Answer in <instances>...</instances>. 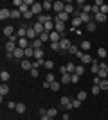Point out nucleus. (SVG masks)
Wrapping results in <instances>:
<instances>
[{"instance_id": "f257e3e1", "label": "nucleus", "mask_w": 108, "mask_h": 120, "mask_svg": "<svg viewBox=\"0 0 108 120\" xmlns=\"http://www.w3.org/2000/svg\"><path fill=\"white\" fill-rule=\"evenodd\" d=\"M31 11H32V15H34V16H40L41 11H43V5H41L40 2H34V5L31 7Z\"/></svg>"}, {"instance_id": "f03ea898", "label": "nucleus", "mask_w": 108, "mask_h": 120, "mask_svg": "<svg viewBox=\"0 0 108 120\" xmlns=\"http://www.w3.org/2000/svg\"><path fill=\"white\" fill-rule=\"evenodd\" d=\"M52 9L56 11L58 15H60V13H63V11H65V2H61V0H56V2H54V7H52Z\"/></svg>"}, {"instance_id": "7ed1b4c3", "label": "nucleus", "mask_w": 108, "mask_h": 120, "mask_svg": "<svg viewBox=\"0 0 108 120\" xmlns=\"http://www.w3.org/2000/svg\"><path fill=\"white\" fill-rule=\"evenodd\" d=\"M27 40H31V41L38 40V32L34 30V27H27Z\"/></svg>"}, {"instance_id": "20e7f679", "label": "nucleus", "mask_w": 108, "mask_h": 120, "mask_svg": "<svg viewBox=\"0 0 108 120\" xmlns=\"http://www.w3.org/2000/svg\"><path fill=\"white\" fill-rule=\"evenodd\" d=\"M13 56H15L16 59H25V49H20V47H18V49L13 52Z\"/></svg>"}, {"instance_id": "39448f33", "label": "nucleus", "mask_w": 108, "mask_h": 120, "mask_svg": "<svg viewBox=\"0 0 108 120\" xmlns=\"http://www.w3.org/2000/svg\"><path fill=\"white\" fill-rule=\"evenodd\" d=\"M61 38H63V36L60 34V32H56V30H52V32H51V43H60Z\"/></svg>"}, {"instance_id": "423d86ee", "label": "nucleus", "mask_w": 108, "mask_h": 120, "mask_svg": "<svg viewBox=\"0 0 108 120\" xmlns=\"http://www.w3.org/2000/svg\"><path fill=\"white\" fill-rule=\"evenodd\" d=\"M79 61H81V65H92V63H94L92 56L88 54V52H87V54H83V57H81Z\"/></svg>"}, {"instance_id": "0eeeda50", "label": "nucleus", "mask_w": 108, "mask_h": 120, "mask_svg": "<svg viewBox=\"0 0 108 120\" xmlns=\"http://www.w3.org/2000/svg\"><path fill=\"white\" fill-rule=\"evenodd\" d=\"M52 18L49 15H40V16H36V22H38V23H41V25H45L47 22H51Z\"/></svg>"}, {"instance_id": "6e6552de", "label": "nucleus", "mask_w": 108, "mask_h": 120, "mask_svg": "<svg viewBox=\"0 0 108 120\" xmlns=\"http://www.w3.org/2000/svg\"><path fill=\"white\" fill-rule=\"evenodd\" d=\"M11 18V11L7 9V7H2V11H0V20H9Z\"/></svg>"}, {"instance_id": "1a4fd4ad", "label": "nucleus", "mask_w": 108, "mask_h": 120, "mask_svg": "<svg viewBox=\"0 0 108 120\" xmlns=\"http://www.w3.org/2000/svg\"><path fill=\"white\" fill-rule=\"evenodd\" d=\"M70 47H72L70 41H68L67 38H61V41H60V49H61V50H68Z\"/></svg>"}, {"instance_id": "9d476101", "label": "nucleus", "mask_w": 108, "mask_h": 120, "mask_svg": "<svg viewBox=\"0 0 108 120\" xmlns=\"http://www.w3.org/2000/svg\"><path fill=\"white\" fill-rule=\"evenodd\" d=\"M76 5H72L70 2H65V13H67V15H74V13H76Z\"/></svg>"}, {"instance_id": "9b49d317", "label": "nucleus", "mask_w": 108, "mask_h": 120, "mask_svg": "<svg viewBox=\"0 0 108 120\" xmlns=\"http://www.w3.org/2000/svg\"><path fill=\"white\" fill-rule=\"evenodd\" d=\"M79 18H81V22L83 23H90V22H92V15H88V13H79Z\"/></svg>"}, {"instance_id": "f8f14e48", "label": "nucleus", "mask_w": 108, "mask_h": 120, "mask_svg": "<svg viewBox=\"0 0 108 120\" xmlns=\"http://www.w3.org/2000/svg\"><path fill=\"white\" fill-rule=\"evenodd\" d=\"M4 49H5V52H9V54H13V52H15V50L18 49V45H16V43H11V41H7Z\"/></svg>"}, {"instance_id": "ddd939ff", "label": "nucleus", "mask_w": 108, "mask_h": 120, "mask_svg": "<svg viewBox=\"0 0 108 120\" xmlns=\"http://www.w3.org/2000/svg\"><path fill=\"white\" fill-rule=\"evenodd\" d=\"M54 30H56V32H60V34L63 36V30H65V23H63V22H54Z\"/></svg>"}, {"instance_id": "4468645a", "label": "nucleus", "mask_w": 108, "mask_h": 120, "mask_svg": "<svg viewBox=\"0 0 108 120\" xmlns=\"http://www.w3.org/2000/svg\"><path fill=\"white\" fill-rule=\"evenodd\" d=\"M99 70H101V68H99V61H97V59H94V63L90 65V72H92L94 75H97Z\"/></svg>"}, {"instance_id": "2eb2a0df", "label": "nucleus", "mask_w": 108, "mask_h": 120, "mask_svg": "<svg viewBox=\"0 0 108 120\" xmlns=\"http://www.w3.org/2000/svg\"><path fill=\"white\" fill-rule=\"evenodd\" d=\"M13 34H15V27H13V25H5V27H4V36L11 38Z\"/></svg>"}, {"instance_id": "dca6fc26", "label": "nucleus", "mask_w": 108, "mask_h": 120, "mask_svg": "<svg viewBox=\"0 0 108 120\" xmlns=\"http://www.w3.org/2000/svg\"><path fill=\"white\" fill-rule=\"evenodd\" d=\"M22 68L31 72V70H32V61H31V59H22Z\"/></svg>"}, {"instance_id": "f3484780", "label": "nucleus", "mask_w": 108, "mask_h": 120, "mask_svg": "<svg viewBox=\"0 0 108 120\" xmlns=\"http://www.w3.org/2000/svg\"><path fill=\"white\" fill-rule=\"evenodd\" d=\"M68 82H72V74H61V84H68Z\"/></svg>"}, {"instance_id": "a211bd4d", "label": "nucleus", "mask_w": 108, "mask_h": 120, "mask_svg": "<svg viewBox=\"0 0 108 120\" xmlns=\"http://www.w3.org/2000/svg\"><path fill=\"white\" fill-rule=\"evenodd\" d=\"M79 49H81V50H83V52H85V54H87L88 50L92 49V47H90V41H88V40H85V41H81V45H79Z\"/></svg>"}, {"instance_id": "6ab92c4d", "label": "nucleus", "mask_w": 108, "mask_h": 120, "mask_svg": "<svg viewBox=\"0 0 108 120\" xmlns=\"http://www.w3.org/2000/svg\"><path fill=\"white\" fill-rule=\"evenodd\" d=\"M106 18H108L106 15L99 13V15H96V16H94V22H96V23H101V22H106Z\"/></svg>"}, {"instance_id": "aec40b11", "label": "nucleus", "mask_w": 108, "mask_h": 120, "mask_svg": "<svg viewBox=\"0 0 108 120\" xmlns=\"http://www.w3.org/2000/svg\"><path fill=\"white\" fill-rule=\"evenodd\" d=\"M68 16H70V15H67V13L63 11V13H60V15L56 16V22H63V23H65V22L68 20Z\"/></svg>"}, {"instance_id": "412c9836", "label": "nucleus", "mask_w": 108, "mask_h": 120, "mask_svg": "<svg viewBox=\"0 0 108 120\" xmlns=\"http://www.w3.org/2000/svg\"><path fill=\"white\" fill-rule=\"evenodd\" d=\"M83 22H81V18L79 16H74L72 18V29H79V25H81Z\"/></svg>"}, {"instance_id": "4be33fe9", "label": "nucleus", "mask_w": 108, "mask_h": 120, "mask_svg": "<svg viewBox=\"0 0 108 120\" xmlns=\"http://www.w3.org/2000/svg\"><path fill=\"white\" fill-rule=\"evenodd\" d=\"M16 18H24V15L18 9H11V20H16Z\"/></svg>"}, {"instance_id": "5701e85b", "label": "nucleus", "mask_w": 108, "mask_h": 120, "mask_svg": "<svg viewBox=\"0 0 108 120\" xmlns=\"http://www.w3.org/2000/svg\"><path fill=\"white\" fill-rule=\"evenodd\" d=\"M41 5H43V11H51L52 7H54V2H51V0H45V2H41Z\"/></svg>"}, {"instance_id": "b1692460", "label": "nucleus", "mask_w": 108, "mask_h": 120, "mask_svg": "<svg viewBox=\"0 0 108 120\" xmlns=\"http://www.w3.org/2000/svg\"><path fill=\"white\" fill-rule=\"evenodd\" d=\"M32 27H34V30L38 32V36H40L41 32H45V27H43L41 23H38V22H36V23H32Z\"/></svg>"}, {"instance_id": "393cba45", "label": "nucleus", "mask_w": 108, "mask_h": 120, "mask_svg": "<svg viewBox=\"0 0 108 120\" xmlns=\"http://www.w3.org/2000/svg\"><path fill=\"white\" fill-rule=\"evenodd\" d=\"M43 59V49H36L34 50V61H40Z\"/></svg>"}, {"instance_id": "a878e982", "label": "nucleus", "mask_w": 108, "mask_h": 120, "mask_svg": "<svg viewBox=\"0 0 108 120\" xmlns=\"http://www.w3.org/2000/svg\"><path fill=\"white\" fill-rule=\"evenodd\" d=\"M38 38H40V40L43 41V43H47V41H51V32H41V34L38 36Z\"/></svg>"}, {"instance_id": "bb28decb", "label": "nucleus", "mask_w": 108, "mask_h": 120, "mask_svg": "<svg viewBox=\"0 0 108 120\" xmlns=\"http://www.w3.org/2000/svg\"><path fill=\"white\" fill-rule=\"evenodd\" d=\"M32 57H34V49L32 47L25 49V59H32Z\"/></svg>"}, {"instance_id": "cd10ccee", "label": "nucleus", "mask_w": 108, "mask_h": 120, "mask_svg": "<svg viewBox=\"0 0 108 120\" xmlns=\"http://www.w3.org/2000/svg\"><path fill=\"white\" fill-rule=\"evenodd\" d=\"M9 93V86L5 84V82H2V86H0V95L4 97V95H7Z\"/></svg>"}, {"instance_id": "c85d7f7f", "label": "nucleus", "mask_w": 108, "mask_h": 120, "mask_svg": "<svg viewBox=\"0 0 108 120\" xmlns=\"http://www.w3.org/2000/svg\"><path fill=\"white\" fill-rule=\"evenodd\" d=\"M41 45H43V41H41L40 40V38H38V40H34V41H31V47H32V49H41Z\"/></svg>"}, {"instance_id": "c756f323", "label": "nucleus", "mask_w": 108, "mask_h": 120, "mask_svg": "<svg viewBox=\"0 0 108 120\" xmlns=\"http://www.w3.org/2000/svg\"><path fill=\"white\" fill-rule=\"evenodd\" d=\"M43 27H45V32H52V30H54V22H47L45 25H43Z\"/></svg>"}, {"instance_id": "7c9ffc66", "label": "nucleus", "mask_w": 108, "mask_h": 120, "mask_svg": "<svg viewBox=\"0 0 108 120\" xmlns=\"http://www.w3.org/2000/svg\"><path fill=\"white\" fill-rule=\"evenodd\" d=\"M74 74H77L81 77V75L85 74V65H76V72H74Z\"/></svg>"}, {"instance_id": "2f4dec72", "label": "nucleus", "mask_w": 108, "mask_h": 120, "mask_svg": "<svg viewBox=\"0 0 108 120\" xmlns=\"http://www.w3.org/2000/svg\"><path fill=\"white\" fill-rule=\"evenodd\" d=\"M99 88H101V91H108V79L101 81V82H99Z\"/></svg>"}, {"instance_id": "473e14b6", "label": "nucleus", "mask_w": 108, "mask_h": 120, "mask_svg": "<svg viewBox=\"0 0 108 120\" xmlns=\"http://www.w3.org/2000/svg\"><path fill=\"white\" fill-rule=\"evenodd\" d=\"M0 79H2V82H7V81H9V72H7V70H2Z\"/></svg>"}, {"instance_id": "72a5a7b5", "label": "nucleus", "mask_w": 108, "mask_h": 120, "mask_svg": "<svg viewBox=\"0 0 108 120\" xmlns=\"http://www.w3.org/2000/svg\"><path fill=\"white\" fill-rule=\"evenodd\" d=\"M47 115L51 116V118H54V116L58 115V109L56 108H49V109H47Z\"/></svg>"}, {"instance_id": "f704fd0d", "label": "nucleus", "mask_w": 108, "mask_h": 120, "mask_svg": "<svg viewBox=\"0 0 108 120\" xmlns=\"http://www.w3.org/2000/svg\"><path fill=\"white\" fill-rule=\"evenodd\" d=\"M90 93H92V95H99V93H101V88H99V84H94V86H92V90H90Z\"/></svg>"}, {"instance_id": "c9c22d12", "label": "nucleus", "mask_w": 108, "mask_h": 120, "mask_svg": "<svg viewBox=\"0 0 108 120\" xmlns=\"http://www.w3.org/2000/svg\"><path fill=\"white\" fill-rule=\"evenodd\" d=\"M87 29L88 30H90V32H94V30H96V29H97V23H96V22H90V23H87Z\"/></svg>"}, {"instance_id": "e433bc0d", "label": "nucleus", "mask_w": 108, "mask_h": 120, "mask_svg": "<svg viewBox=\"0 0 108 120\" xmlns=\"http://www.w3.org/2000/svg\"><path fill=\"white\" fill-rule=\"evenodd\" d=\"M106 56H108L106 49H97V57H106Z\"/></svg>"}, {"instance_id": "4c0bfd02", "label": "nucleus", "mask_w": 108, "mask_h": 120, "mask_svg": "<svg viewBox=\"0 0 108 120\" xmlns=\"http://www.w3.org/2000/svg\"><path fill=\"white\" fill-rule=\"evenodd\" d=\"M70 104H72V108H76V109H77V108H81V104H83V102H81L79 99H72V102H70Z\"/></svg>"}, {"instance_id": "58836bf2", "label": "nucleus", "mask_w": 108, "mask_h": 120, "mask_svg": "<svg viewBox=\"0 0 108 120\" xmlns=\"http://www.w3.org/2000/svg\"><path fill=\"white\" fill-rule=\"evenodd\" d=\"M16 111H18V113H25V104H22V102H18V104H16Z\"/></svg>"}, {"instance_id": "ea45409f", "label": "nucleus", "mask_w": 108, "mask_h": 120, "mask_svg": "<svg viewBox=\"0 0 108 120\" xmlns=\"http://www.w3.org/2000/svg\"><path fill=\"white\" fill-rule=\"evenodd\" d=\"M47 82H49V84H52V82H54V81H56V77H54V74H52V72H49V74H47Z\"/></svg>"}, {"instance_id": "a19ab883", "label": "nucleus", "mask_w": 108, "mask_h": 120, "mask_svg": "<svg viewBox=\"0 0 108 120\" xmlns=\"http://www.w3.org/2000/svg\"><path fill=\"white\" fill-rule=\"evenodd\" d=\"M67 72L68 74H74V72H76V65H74V63H68L67 65Z\"/></svg>"}, {"instance_id": "79ce46f5", "label": "nucleus", "mask_w": 108, "mask_h": 120, "mask_svg": "<svg viewBox=\"0 0 108 120\" xmlns=\"http://www.w3.org/2000/svg\"><path fill=\"white\" fill-rule=\"evenodd\" d=\"M76 99H79L83 102V100L87 99V91H77V97H76Z\"/></svg>"}, {"instance_id": "37998d69", "label": "nucleus", "mask_w": 108, "mask_h": 120, "mask_svg": "<svg viewBox=\"0 0 108 120\" xmlns=\"http://www.w3.org/2000/svg\"><path fill=\"white\" fill-rule=\"evenodd\" d=\"M52 66H54V61L47 59V61H45V68H47V70H52Z\"/></svg>"}, {"instance_id": "c03bdc74", "label": "nucleus", "mask_w": 108, "mask_h": 120, "mask_svg": "<svg viewBox=\"0 0 108 120\" xmlns=\"http://www.w3.org/2000/svg\"><path fill=\"white\" fill-rule=\"evenodd\" d=\"M51 90L52 91H58V90H60V82H58V81H54V82L51 84Z\"/></svg>"}, {"instance_id": "a18cd8bd", "label": "nucleus", "mask_w": 108, "mask_h": 120, "mask_svg": "<svg viewBox=\"0 0 108 120\" xmlns=\"http://www.w3.org/2000/svg\"><path fill=\"white\" fill-rule=\"evenodd\" d=\"M97 77H101V79H106V77H108L106 70H103V68H101V70H99V74H97Z\"/></svg>"}, {"instance_id": "49530a36", "label": "nucleus", "mask_w": 108, "mask_h": 120, "mask_svg": "<svg viewBox=\"0 0 108 120\" xmlns=\"http://www.w3.org/2000/svg\"><path fill=\"white\" fill-rule=\"evenodd\" d=\"M77 50H79V47H76V45H72L70 49H68V52H70V54H74V56H76V54H77Z\"/></svg>"}, {"instance_id": "de8ad7c7", "label": "nucleus", "mask_w": 108, "mask_h": 120, "mask_svg": "<svg viewBox=\"0 0 108 120\" xmlns=\"http://www.w3.org/2000/svg\"><path fill=\"white\" fill-rule=\"evenodd\" d=\"M51 50H54V52L61 50V49H60V43H51Z\"/></svg>"}, {"instance_id": "09e8293b", "label": "nucleus", "mask_w": 108, "mask_h": 120, "mask_svg": "<svg viewBox=\"0 0 108 120\" xmlns=\"http://www.w3.org/2000/svg\"><path fill=\"white\" fill-rule=\"evenodd\" d=\"M101 13L108 16V5H106V4H103V5H101Z\"/></svg>"}, {"instance_id": "8fccbe9b", "label": "nucleus", "mask_w": 108, "mask_h": 120, "mask_svg": "<svg viewBox=\"0 0 108 120\" xmlns=\"http://www.w3.org/2000/svg\"><path fill=\"white\" fill-rule=\"evenodd\" d=\"M32 16H34V15H32V11H27L25 15H24V18H25V20H31Z\"/></svg>"}, {"instance_id": "3c124183", "label": "nucleus", "mask_w": 108, "mask_h": 120, "mask_svg": "<svg viewBox=\"0 0 108 120\" xmlns=\"http://www.w3.org/2000/svg\"><path fill=\"white\" fill-rule=\"evenodd\" d=\"M72 82H74V84L79 82V75H77V74H72Z\"/></svg>"}, {"instance_id": "603ef678", "label": "nucleus", "mask_w": 108, "mask_h": 120, "mask_svg": "<svg viewBox=\"0 0 108 120\" xmlns=\"http://www.w3.org/2000/svg\"><path fill=\"white\" fill-rule=\"evenodd\" d=\"M76 7L83 9V7H85V2H83V0H77V2H76Z\"/></svg>"}, {"instance_id": "864d4df0", "label": "nucleus", "mask_w": 108, "mask_h": 120, "mask_svg": "<svg viewBox=\"0 0 108 120\" xmlns=\"http://www.w3.org/2000/svg\"><path fill=\"white\" fill-rule=\"evenodd\" d=\"M5 106H7L9 109H16V104H15V102H7V104H5Z\"/></svg>"}, {"instance_id": "5fc2aeb1", "label": "nucleus", "mask_w": 108, "mask_h": 120, "mask_svg": "<svg viewBox=\"0 0 108 120\" xmlns=\"http://www.w3.org/2000/svg\"><path fill=\"white\" fill-rule=\"evenodd\" d=\"M38 113H40V116H43V115H47V109H45V108H40Z\"/></svg>"}, {"instance_id": "6e6d98bb", "label": "nucleus", "mask_w": 108, "mask_h": 120, "mask_svg": "<svg viewBox=\"0 0 108 120\" xmlns=\"http://www.w3.org/2000/svg\"><path fill=\"white\" fill-rule=\"evenodd\" d=\"M31 75H32V77H38V68H32V70H31Z\"/></svg>"}, {"instance_id": "4d7b16f0", "label": "nucleus", "mask_w": 108, "mask_h": 120, "mask_svg": "<svg viewBox=\"0 0 108 120\" xmlns=\"http://www.w3.org/2000/svg\"><path fill=\"white\" fill-rule=\"evenodd\" d=\"M40 120H52L49 115H43V116H40Z\"/></svg>"}, {"instance_id": "13d9d810", "label": "nucleus", "mask_w": 108, "mask_h": 120, "mask_svg": "<svg viewBox=\"0 0 108 120\" xmlns=\"http://www.w3.org/2000/svg\"><path fill=\"white\" fill-rule=\"evenodd\" d=\"M106 74H108V66H106Z\"/></svg>"}, {"instance_id": "bf43d9fd", "label": "nucleus", "mask_w": 108, "mask_h": 120, "mask_svg": "<svg viewBox=\"0 0 108 120\" xmlns=\"http://www.w3.org/2000/svg\"><path fill=\"white\" fill-rule=\"evenodd\" d=\"M106 22H108V18H106Z\"/></svg>"}]
</instances>
